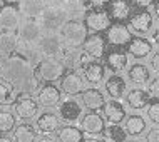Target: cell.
Segmentation results:
<instances>
[{
	"instance_id": "cell-30",
	"label": "cell",
	"mask_w": 159,
	"mask_h": 142,
	"mask_svg": "<svg viewBox=\"0 0 159 142\" xmlns=\"http://www.w3.org/2000/svg\"><path fill=\"white\" fill-rule=\"evenodd\" d=\"M124 131L127 135L139 137L146 132V119L139 114H131L124 119Z\"/></svg>"
},
{
	"instance_id": "cell-19",
	"label": "cell",
	"mask_w": 159,
	"mask_h": 142,
	"mask_svg": "<svg viewBox=\"0 0 159 142\" xmlns=\"http://www.w3.org/2000/svg\"><path fill=\"white\" fill-rule=\"evenodd\" d=\"M35 127H37L39 132H42V134H47V135L57 134V131L61 129V117H59L57 114L50 112V110L42 112L35 120Z\"/></svg>"
},
{
	"instance_id": "cell-11",
	"label": "cell",
	"mask_w": 159,
	"mask_h": 142,
	"mask_svg": "<svg viewBox=\"0 0 159 142\" xmlns=\"http://www.w3.org/2000/svg\"><path fill=\"white\" fill-rule=\"evenodd\" d=\"M35 100L39 102V105L42 107H55L61 104L62 100V92L59 87H55L54 84H44L39 87V90L35 92Z\"/></svg>"
},
{
	"instance_id": "cell-20",
	"label": "cell",
	"mask_w": 159,
	"mask_h": 142,
	"mask_svg": "<svg viewBox=\"0 0 159 142\" xmlns=\"http://www.w3.org/2000/svg\"><path fill=\"white\" fill-rule=\"evenodd\" d=\"M80 127H82V132H85V134L99 135L104 131L106 122H104V117L99 112H89V114L82 115V119H80Z\"/></svg>"
},
{
	"instance_id": "cell-26",
	"label": "cell",
	"mask_w": 159,
	"mask_h": 142,
	"mask_svg": "<svg viewBox=\"0 0 159 142\" xmlns=\"http://www.w3.org/2000/svg\"><path fill=\"white\" fill-rule=\"evenodd\" d=\"M126 102H127V105L131 107L132 110H143V109H146V107L149 105V102H151V95H149L148 90L136 87V89H132V90H129V92H127Z\"/></svg>"
},
{
	"instance_id": "cell-6",
	"label": "cell",
	"mask_w": 159,
	"mask_h": 142,
	"mask_svg": "<svg viewBox=\"0 0 159 142\" xmlns=\"http://www.w3.org/2000/svg\"><path fill=\"white\" fill-rule=\"evenodd\" d=\"M84 25L87 29V32L91 33H101V32H106L107 29L111 27L112 20H111L107 10H102V8H92L89 10L84 17Z\"/></svg>"
},
{
	"instance_id": "cell-10",
	"label": "cell",
	"mask_w": 159,
	"mask_h": 142,
	"mask_svg": "<svg viewBox=\"0 0 159 142\" xmlns=\"http://www.w3.org/2000/svg\"><path fill=\"white\" fill-rule=\"evenodd\" d=\"M106 42L112 47H126L132 38V33L127 25L124 24H111V27L106 30Z\"/></svg>"
},
{
	"instance_id": "cell-52",
	"label": "cell",
	"mask_w": 159,
	"mask_h": 142,
	"mask_svg": "<svg viewBox=\"0 0 159 142\" xmlns=\"http://www.w3.org/2000/svg\"><path fill=\"white\" fill-rule=\"evenodd\" d=\"M129 142H141V140H129Z\"/></svg>"
},
{
	"instance_id": "cell-46",
	"label": "cell",
	"mask_w": 159,
	"mask_h": 142,
	"mask_svg": "<svg viewBox=\"0 0 159 142\" xmlns=\"http://www.w3.org/2000/svg\"><path fill=\"white\" fill-rule=\"evenodd\" d=\"M82 142H104V140H102V139H99V137H87V139H84Z\"/></svg>"
},
{
	"instance_id": "cell-33",
	"label": "cell",
	"mask_w": 159,
	"mask_h": 142,
	"mask_svg": "<svg viewBox=\"0 0 159 142\" xmlns=\"http://www.w3.org/2000/svg\"><path fill=\"white\" fill-rule=\"evenodd\" d=\"M17 97H19V90L0 75V105H3V107L14 105Z\"/></svg>"
},
{
	"instance_id": "cell-35",
	"label": "cell",
	"mask_w": 159,
	"mask_h": 142,
	"mask_svg": "<svg viewBox=\"0 0 159 142\" xmlns=\"http://www.w3.org/2000/svg\"><path fill=\"white\" fill-rule=\"evenodd\" d=\"M127 77L136 85H144V84H148L149 77H151V72H149V69L144 64H132L127 69Z\"/></svg>"
},
{
	"instance_id": "cell-16",
	"label": "cell",
	"mask_w": 159,
	"mask_h": 142,
	"mask_svg": "<svg viewBox=\"0 0 159 142\" xmlns=\"http://www.w3.org/2000/svg\"><path fill=\"white\" fill-rule=\"evenodd\" d=\"M80 99H82V105L85 109H89V112H99V110H102V107L106 104L104 94L97 87L84 89L82 94H80Z\"/></svg>"
},
{
	"instance_id": "cell-51",
	"label": "cell",
	"mask_w": 159,
	"mask_h": 142,
	"mask_svg": "<svg viewBox=\"0 0 159 142\" xmlns=\"http://www.w3.org/2000/svg\"><path fill=\"white\" fill-rule=\"evenodd\" d=\"M0 75H2V65H0Z\"/></svg>"
},
{
	"instance_id": "cell-15",
	"label": "cell",
	"mask_w": 159,
	"mask_h": 142,
	"mask_svg": "<svg viewBox=\"0 0 159 142\" xmlns=\"http://www.w3.org/2000/svg\"><path fill=\"white\" fill-rule=\"evenodd\" d=\"M82 50L92 60L102 59L106 55V38L101 33H91V35H87L85 42L82 44Z\"/></svg>"
},
{
	"instance_id": "cell-40",
	"label": "cell",
	"mask_w": 159,
	"mask_h": 142,
	"mask_svg": "<svg viewBox=\"0 0 159 142\" xmlns=\"http://www.w3.org/2000/svg\"><path fill=\"white\" fill-rule=\"evenodd\" d=\"M146 140L148 142H159V127H152L151 131H148Z\"/></svg>"
},
{
	"instance_id": "cell-18",
	"label": "cell",
	"mask_w": 159,
	"mask_h": 142,
	"mask_svg": "<svg viewBox=\"0 0 159 142\" xmlns=\"http://www.w3.org/2000/svg\"><path fill=\"white\" fill-rule=\"evenodd\" d=\"M109 14L111 20L117 24H122L126 20L131 19V14H132V5L129 0H111L109 2Z\"/></svg>"
},
{
	"instance_id": "cell-28",
	"label": "cell",
	"mask_w": 159,
	"mask_h": 142,
	"mask_svg": "<svg viewBox=\"0 0 159 142\" xmlns=\"http://www.w3.org/2000/svg\"><path fill=\"white\" fill-rule=\"evenodd\" d=\"M126 90H127V84H126V80H124L122 75L112 74L106 80V92L109 94V97L114 99V100H121L122 95L126 94Z\"/></svg>"
},
{
	"instance_id": "cell-29",
	"label": "cell",
	"mask_w": 159,
	"mask_h": 142,
	"mask_svg": "<svg viewBox=\"0 0 159 142\" xmlns=\"http://www.w3.org/2000/svg\"><path fill=\"white\" fill-rule=\"evenodd\" d=\"M17 8H19L20 15L25 17V19H39L40 14L44 12V3L42 0H20L17 3Z\"/></svg>"
},
{
	"instance_id": "cell-36",
	"label": "cell",
	"mask_w": 159,
	"mask_h": 142,
	"mask_svg": "<svg viewBox=\"0 0 159 142\" xmlns=\"http://www.w3.org/2000/svg\"><path fill=\"white\" fill-rule=\"evenodd\" d=\"M127 134L121 127V124H109L102 131V140L104 142H126Z\"/></svg>"
},
{
	"instance_id": "cell-32",
	"label": "cell",
	"mask_w": 159,
	"mask_h": 142,
	"mask_svg": "<svg viewBox=\"0 0 159 142\" xmlns=\"http://www.w3.org/2000/svg\"><path fill=\"white\" fill-rule=\"evenodd\" d=\"M57 140L59 142H82L84 140V132L80 127L74 126V124H66L61 126L57 131Z\"/></svg>"
},
{
	"instance_id": "cell-7",
	"label": "cell",
	"mask_w": 159,
	"mask_h": 142,
	"mask_svg": "<svg viewBox=\"0 0 159 142\" xmlns=\"http://www.w3.org/2000/svg\"><path fill=\"white\" fill-rule=\"evenodd\" d=\"M14 110L17 117H20L22 120H30L39 114V102L30 94H19L14 104Z\"/></svg>"
},
{
	"instance_id": "cell-17",
	"label": "cell",
	"mask_w": 159,
	"mask_h": 142,
	"mask_svg": "<svg viewBox=\"0 0 159 142\" xmlns=\"http://www.w3.org/2000/svg\"><path fill=\"white\" fill-rule=\"evenodd\" d=\"M17 44H19L17 32H0V65H3L15 54Z\"/></svg>"
},
{
	"instance_id": "cell-13",
	"label": "cell",
	"mask_w": 159,
	"mask_h": 142,
	"mask_svg": "<svg viewBox=\"0 0 159 142\" xmlns=\"http://www.w3.org/2000/svg\"><path fill=\"white\" fill-rule=\"evenodd\" d=\"M61 92H64L66 95L69 97H75L79 94H82L84 90V79L79 72H74V70H69L62 75L61 79Z\"/></svg>"
},
{
	"instance_id": "cell-49",
	"label": "cell",
	"mask_w": 159,
	"mask_h": 142,
	"mask_svg": "<svg viewBox=\"0 0 159 142\" xmlns=\"http://www.w3.org/2000/svg\"><path fill=\"white\" fill-rule=\"evenodd\" d=\"M0 142H14V139H10V137H7L5 134L0 135Z\"/></svg>"
},
{
	"instance_id": "cell-8",
	"label": "cell",
	"mask_w": 159,
	"mask_h": 142,
	"mask_svg": "<svg viewBox=\"0 0 159 142\" xmlns=\"http://www.w3.org/2000/svg\"><path fill=\"white\" fill-rule=\"evenodd\" d=\"M82 105L74 97H67L59 104V117L66 124H75L82 119Z\"/></svg>"
},
{
	"instance_id": "cell-5",
	"label": "cell",
	"mask_w": 159,
	"mask_h": 142,
	"mask_svg": "<svg viewBox=\"0 0 159 142\" xmlns=\"http://www.w3.org/2000/svg\"><path fill=\"white\" fill-rule=\"evenodd\" d=\"M42 32H61L62 25L67 22V15L62 7L57 8H44V12L37 19Z\"/></svg>"
},
{
	"instance_id": "cell-43",
	"label": "cell",
	"mask_w": 159,
	"mask_h": 142,
	"mask_svg": "<svg viewBox=\"0 0 159 142\" xmlns=\"http://www.w3.org/2000/svg\"><path fill=\"white\" fill-rule=\"evenodd\" d=\"M85 2H87L92 8H102V7L109 5L111 0H85Z\"/></svg>"
},
{
	"instance_id": "cell-4",
	"label": "cell",
	"mask_w": 159,
	"mask_h": 142,
	"mask_svg": "<svg viewBox=\"0 0 159 142\" xmlns=\"http://www.w3.org/2000/svg\"><path fill=\"white\" fill-rule=\"evenodd\" d=\"M37 47L40 50L42 57H54V59H61L64 49H66L59 32H44L42 37L39 38Z\"/></svg>"
},
{
	"instance_id": "cell-41",
	"label": "cell",
	"mask_w": 159,
	"mask_h": 142,
	"mask_svg": "<svg viewBox=\"0 0 159 142\" xmlns=\"http://www.w3.org/2000/svg\"><path fill=\"white\" fill-rule=\"evenodd\" d=\"M131 2V5H134L137 8H148L151 3H154L156 0H129Z\"/></svg>"
},
{
	"instance_id": "cell-2",
	"label": "cell",
	"mask_w": 159,
	"mask_h": 142,
	"mask_svg": "<svg viewBox=\"0 0 159 142\" xmlns=\"http://www.w3.org/2000/svg\"><path fill=\"white\" fill-rule=\"evenodd\" d=\"M34 70H35V75L40 82L54 84V82H57V80L62 79V75L67 72V69L62 64L61 59L44 57L35 67H34Z\"/></svg>"
},
{
	"instance_id": "cell-42",
	"label": "cell",
	"mask_w": 159,
	"mask_h": 142,
	"mask_svg": "<svg viewBox=\"0 0 159 142\" xmlns=\"http://www.w3.org/2000/svg\"><path fill=\"white\" fill-rule=\"evenodd\" d=\"M66 0H42L45 8H57V7H62Z\"/></svg>"
},
{
	"instance_id": "cell-9",
	"label": "cell",
	"mask_w": 159,
	"mask_h": 142,
	"mask_svg": "<svg viewBox=\"0 0 159 142\" xmlns=\"http://www.w3.org/2000/svg\"><path fill=\"white\" fill-rule=\"evenodd\" d=\"M62 64L66 65V69H69V70H80V69L84 67V64H87L89 59L87 55H85V52L82 50V47H66L62 52Z\"/></svg>"
},
{
	"instance_id": "cell-27",
	"label": "cell",
	"mask_w": 159,
	"mask_h": 142,
	"mask_svg": "<svg viewBox=\"0 0 159 142\" xmlns=\"http://www.w3.org/2000/svg\"><path fill=\"white\" fill-rule=\"evenodd\" d=\"M62 10L66 12L67 20H84L89 8L85 0H66L62 5Z\"/></svg>"
},
{
	"instance_id": "cell-23",
	"label": "cell",
	"mask_w": 159,
	"mask_h": 142,
	"mask_svg": "<svg viewBox=\"0 0 159 142\" xmlns=\"http://www.w3.org/2000/svg\"><path fill=\"white\" fill-rule=\"evenodd\" d=\"M80 70H82L84 79L91 85H99L106 77V69L101 62H97V60H89L87 64H84V67L80 69Z\"/></svg>"
},
{
	"instance_id": "cell-44",
	"label": "cell",
	"mask_w": 159,
	"mask_h": 142,
	"mask_svg": "<svg viewBox=\"0 0 159 142\" xmlns=\"http://www.w3.org/2000/svg\"><path fill=\"white\" fill-rule=\"evenodd\" d=\"M151 67H152L154 72H157V74H159V52L152 55V59H151Z\"/></svg>"
},
{
	"instance_id": "cell-47",
	"label": "cell",
	"mask_w": 159,
	"mask_h": 142,
	"mask_svg": "<svg viewBox=\"0 0 159 142\" xmlns=\"http://www.w3.org/2000/svg\"><path fill=\"white\" fill-rule=\"evenodd\" d=\"M20 0H2V3L3 5H17Z\"/></svg>"
},
{
	"instance_id": "cell-22",
	"label": "cell",
	"mask_w": 159,
	"mask_h": 142,
	"mask_svg": "<svg viewBox=\"0 0 159 142\" xmlns=\"http://www.w3.org/2000/svg\"><path fill=\"white\" fill-rule=\"evenodd\" d=\"M126 49H127V55H131V57L146 59L152 52V42H149L148 38H143V37H132L131 42L126 45Z\"/></svg>"
},
{
	"instance_id": "cell-1",
	"label": "cell",
	"mask_w": 159,
	"mask_h": 142,
	"mask_svg": "<svg viewBox=\"0 0 159 142\" xmlns=\"http://www.w3.org/2000/svg\"><path fill=\"white\" fill-rule=\"evenodd\" d=\"M2 77L8 80L19 94H35L40 87V80L37 79L34 65L27 62L24 57L14 54L2 65Z\"/></svg>"
},
{
	"instance_id": "cell-50",
	"label": "cell",
	"mask_w": 159,
	"mask_h": 142,
	"mask_svg": "<svg viewBox=\"0 0 159 142\" xmlns=\"http://www.w3.org/2000/svg\"><path fill=\"white\" fill-rule=\"evenodd\" d=\"M154 14H156V17L159 19V0H156V2H154Z\"/></svg>"
},
{
	"instance_id": "cell-34",
	"label": "cell",
	"mask_w": 159,
	"mask_h": 142,
	"mask_svg": "<svg viewBox=\"0 0 159 142\" xmlns=\"http://www.w3.org/2000/svg\"><path fill=\"white\" fill-rule=\"evenodd\" d=\"M14 142H35L37 140V129L29 122H22L15 126L14 131Z\"/></svg>"
},
{
	"instance_id": "cell-31",
	"label": "cell",
	"mask_w": 159,
	"mask_h": 142,
	"mask_svg": "<svg viewBox=\"0 0 159 142\" xmlns=\"http://www.w3.org/2000/svg\"><path fill=\"white\" fill-rule=\"evenodd\" d=\"M129 64V59H127V54L122 52V50H111L109 54L106 55V65L114 72V74H119L122 72L124 69L127 67Z\"/></svg>"
},
{
	"instance_id": "cell-48",
	"label": "cell",
	"mask_w": 159,
	"mask_h": 142,
	"mask_svg": "<svg viewBox=\"0 0 159 142\" xmlns=\"http://www.w3.org/2000/svg\"><path fill=\"white\" fill-rule=\"evenodd\" d=\"M152 40H154L156 45H159V29H156V32L152 33Z\"/></svg>"
},
{
	"instance_id": "cell-37",
	"label": "cell",
	"mask_w": 159,
	"mask_h": 142,
	"mask_svg": "<svg viewBox=\"0 0 159 142\" xmlns=\"http://www.w3.org/2000/svg\"><path fill=\"white\" fill-rule=\"evenodd\" d=\"M17 126V119L10 110H0V134H8Z\"/></svg>"
},
{
	"instance_id": "cell-45",
	"label": "cell",
	"mask_w": 159,
	"mask_h": 142,
	"mask_svg": "<svg viewBox=\"0 0 159 142\" xmlns=\"http://www.w3.org/2000/svg\"><path fill=\"white\" fill-rule=\"evenodd\" d=\"M35 142H59V140H55V139H52V137L45 135V137H40V139H37Z\"/></svg>"
},
{
	"instance_id": "cell-14",
	"label": "cell",
	"mask_w": 159,
	"mask_h": 142,
	"mask_svg": "<svg viewBox=\"0 0 159 142\" xmlns=\"http://www.w3.org/2000/svg\"><path fill=\"white\" fill-rule=\"evenodd\" d=\"M42 29L39 22L35 19H25L22 17V20H20V25L19 29H17V35H19L20 40L24 42H30V44H37L39 38L42 37Z\"/></svg>"
},
{
	"instance_id": "cell-39",
	"label": "cell",
	"mask_w": 159,
	"mask_h": 142,
	"mask_svg": "<svg viewBox=\"0 0 159 142\" xmlns=\"http://www.w3.org/2000/svg\"><path fill=\"white\" fill-rule=\"evenodd\" d=\"M148 92H149V95H151V97H156V99H159V77H156L154 80H151V84H149Z\"/></svg>"
},
{
	"instance_id": "cell-24",
	"label": "cell",
	"mask_w": 159,
	"mask_h": 142,
	"mask_svg": "<svg viewBox=\"0 0 159 142\" xmlns=\"http://www.w3.org/2000/svg\"><path fill=\"white\" fill-rule=\"evenodd\" d=\"M152 15L148 10H141L137 14L131 15L129 19V30H134L136 33H148L152 29Z\"/></svg>"
},
{
	"instance_id": "cell-25",
	"label": "cell",
	"mask_w": 159,
	"mask_h": 142,
	"mask_svg": "<svg viewBox=\"0 0 159 142\" xmlns=\"http://www.w3.org/2000/svg\"><path fill=\"white\" fill-rule=\"evenodd\" d=\"M17 55H20V57H24L25 60H27L30 65L35 67L39 62H40L42 59V54L40 50H39L37 44H30V42H24L19 38V44H17V50H15Z\"/></svg>"
},
{
	"instance_id": "cell-38",
	"label": "cell",
	"mask_w": 159,
	"mask_h": 142,
	"mask_svg": "<svg viewBox=\"0 0 159 142\" xmlns=\"http://www.w3.org/2000/svg\"><path fill=\"white\" fill-rule=\"evenodd\" d=\"M148 117L152 124L159 126V100L156 102H149L148 105Z\"/></svg>"
},
{
	"instance_id": "cell-21",
	"label": "cell",
	"mask_w": 159,
	"mask_h": 142,
	"mask_svg": "<svg viewBox=\"0 0 159 142\" xmlns=\"http://www.w3.org/2000/svg\"><path fill=\"white\" fill-rule=\"evenodd\" d=\"M102 117L104 120H107L109 124H121L124 122V119L127 117L126 115V109H124V105L121 104L119 100H106L104 107H102Z\"/></svg>"
},
{
	"instance_id": "cell-12",
	"label": "cell",
	"mask_w": 159,
	"mask_h": 142,
	"mask_svg": "<svg viewBox=\"0 0 159 142\" xmlns=\"http://www.w3.org/2000/svg\"><path fill=\"white\" fill-rule=\"evenodd\" d=\"M20 20L22 15L15 5L0 7V32H17Z\"/></svg>"
},
{
	"instance_id": "cell-3",
	"label": "cell",
	"mask_w": 159,
	"mask_h": 142,
	"mask_svg": "<svg viewBox=\"0 0 159 142\" xmlns=\"http://www.w3.org/2000/svg\"><path fill=\"white\" fill-rule=\"evenodd\" d=\"M61 37L66 47H82L89 32L82 20H67L61 29Z\"/></svg>"
}]
</instances>
